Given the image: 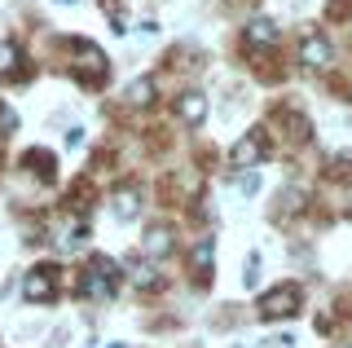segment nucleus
<instances>
[{
  "label": "nucleus",
  "instance_id": "obj_9",
  "mask_svg": "<svg viewBox=\"0 0 352 348\" xmlns=\"http://www.w3.org/2000/svg\"><path fill=\"white\" fill-rule=\"evenodd\" d=\"M247 40L251 45H273V40H278V27H273L269 18H256V23L247 27Z\"/></svg>",
  "mask_w": 352,
  "mask_h": 348
},
{
  "label": "nucleus",
  "instance_id": "obj_7",
  "mask_svg": "<svg viewBox=\"0 0 352 348\" xmlns=\"http://www.w3.org/2000/svg\"><path fill=\"white\" fill-rule=\"evenodd\" d=\"M176 111H181L185 124H203L207 119V97L203 93H181V106H176Z\"/></svg>",
  "mask_w": 352,
  "mask_h": 348
},
{
  "label": "nucleus",
  "instance_id": "obj_2",
  "mask_svg": "<svg viewBox=\"0 0 352 348\" xmlns=\"http://www.w3.org/2000/svg\"><path fill=\"white\" fill-rule=\"evenodd\" d=\"M260 313H264L269 322H278V318H295V313H300V287H295V282H286V287L269 291V296H264V304H260Z\"/></svg>",
  "mask_w": 352,
  "mask_h": 348
},
{
  "label": "nucleus",
  "instance_id": "obj_13",
  "mask_svg": "<svg viewBox=\"0 0 352 348\" xmlns=\"http://www.w3.org/2000/svg\"><path fill=\"white\" fill-rule=\"evenodd\" d=\"M14 67H18V49L0 45V75H14Z\"/></svg>",
  "mask_w": 352,
  "mask_h": 348
},
{
  "label": "nucleus",
  "instance_id": "obj_8",
  "mask_svg": "<svg viewBox=\"0 0 352 348\" xmlns=\"http://www.w3.org/2000/svg\"><path fill=\"white\" fill-rule=\"evenodd\" d=\"M110 208H115L119 221H132V216L141 212V194H137V190H119L115 199H110Z\"/></svg>",
  "mask_w": 352,
  "mask_h": 348
},
{
  "label": "nucleus",
  "instance_id": "obj_16",
  "mask_svg": "<svg viewBox=\"0 0 352 348\" xmlns=\"http://www.w3.org/2000/svg\"><path fill=\"white\" fill-rule=\"evenodd\" d=\"M18 124V119H14V111H5V106H0V128H5V133H9V128H14Z\"/></svg>",
  "mask_w": 352,
  "mask_h": 348
},
{
  "label": "nucleus",
  "instance_id": "obj_14",
  "mask_svg": "<svg viewBox=\"0 0 352 348\" xmlns=\"http://www.w3.org/2000/svg\"><path fill=\"white\" fill-rule=\"evenodd\" d=\"M238 190H242V194H256V190H260V177H256V172H251V177H242Z\"/></svg>",
  "mask_w": 352,
  "mask_h": 348
},
{
  "label": "nucleus",
  "instance_id": "obj_5",
  "mask_svg": "<svg viewBox=\"0 0 352 348\" xmlns=\"http://www.w3.org/2000/svg\"><path fill=\"white\" fill-rule=\"evenodd\" d=\"M300 58L308 62V67H326V62H330V45L317 36V31H308V36L300 40Z\"/></svg>",
  "mask_w": 352,
  "mask_h": 348
},
{
  "label": "nucleus",
  "instance_id": "obj_12",
  "mask_svg": "<svg viewBox=\"0 0 352 348\" xmlns=\"http://www.w3.org/2000/svg\"><path fill=\"white\" fill-rule=\"evenodd\" d=\"M150 97H154V80H137L128 89V102L132 106H150Z\"/></svg>",
  "mask_w": 352,
  "mask_h": 348
},
{
  "label": "nucleus",
  "instance_id": "obj_6",
  "mask_svg": "<svg viewBox=\"0 0 352 348\" xmlns=\"http://www.w3.org/2000/svg\"><path fill=\"white\" fill-rule=\"evenodd\" d=\"M128 282L141 287V291H150V287H159V269H154L150 260H128Z\"/></svg>",
  "mask_w": 352,
  "mask_h": 348
},
{
  "label": "nucleus",
  "instance_id": "obj_4",
  "mask_svg": "<svg viewBox=\"0 0 352 348\" xmlns=\"http://www.w3.org/2000/svg\"><path fill=\"white\" fill-rule=\"evenodd\" d=\"M264 150H269L264 133H247L242 141H234V168H256V163L264 159Z\"/></svg>",
  "mask_w": 352,
  "mask_h": 348
},
{
  "label": "nucleus",
  "instance_id": "obj_15",
  "mask_svg": "<svg viewBox=\"0 0 352 348\" xmlns=\"http://www.w3.org/2000/svg\"><path fill=\"white\" fill-rule=\"evenodd\" d=\"M256 282H260V260L251 256V260H247V287H256Z\"/></svg>",
  "mask_w": 352,
  "mask_h": 348
},
{
  "label": "nucleus",
  "instance_id": "obj_1",
  "mask_svg": "<svg viewBox=\"0 0 352 348\" xmlns=\"http://www.w3.org/2000/svg\"><path fill=\"white\" fill-rule=\"evenodd\" d=\"M115 287H119V269H115V260L97 256L93 265L84 269V296H93V300H110V296H115Z\"/></svg>",
  "mask_w": 352,
  "mask_h": 348
},
{
  "label": "nucleus",
  "instance_id": "obj_3",
  "mask_svg": "<svg viewBox=\"0 0 352 348\" xmlns=\"http://www.w3.org/2000/svg\"><path fill=\"white\" fill-rule=\"evenodd\" d=\"M53 291H58V278H53V269H44V265L22 278V300H31V304H49Z\"/></svg>",
  "mask_w": 352,
  "mask_h": 348
},
{
  "label": "nucleus",
  "instance_id": "obj_10",
  "mask_svg": "<svg viewBox=\"0 0 352 348\" xmlns=\"http://www.w3.org/2000/svg\"><path fill=\"white\" fill-rule=\"evenodd\" d=\"M141 247H146V256H168V252H172V234H168V230H150Z\"/></svg>",
  "mask_w": 352,
  "mask_h": 348
},
{
  "label": "nucleus",
  "instance_id": "obj_11",
  "mask_svg": "<svg viewBox=\"0 0 352 348\" xmlns=\"http://www.w3.org/2000/svg\"><path fill=\"white\" fill-rule=\"evenodd\" d=\"M212 252H216V243L212 238H203V243H198V252H194V265H198V274H212Z\"/></svg>",
  "mask_w": 352,
  "mask_h": 348
}]
</instances>
